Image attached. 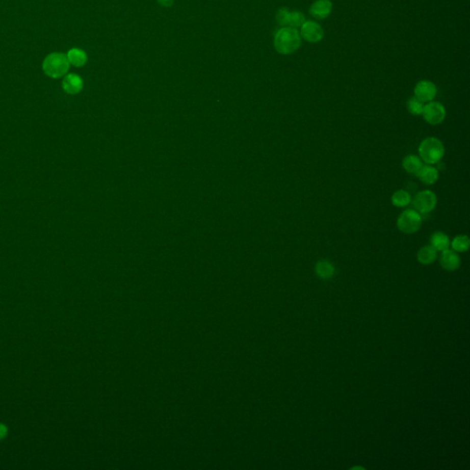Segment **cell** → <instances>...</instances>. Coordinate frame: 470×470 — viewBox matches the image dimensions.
Listing matches in <instances>:
<instances>
[{
	"mask_svg": "<svg viewBox=\"0 0 470 470\" xmlns=\"http://www.w3.org/2000/svg\"><path fill=\"white\" fill-rule=\"evenodd\" d=\"M301 36L300 32L292 27H283L277 31L274 38V46L278 54L291 55L300 49Z\"/></svg>",
	"mask_w": 470,
	"mask_h": 470,
	"instance_id": "cell-1",
	"label": "cell"
},
{
	"mask_svg": "<svg viewBox=\"0 0 470 470\" xmlns=\"http://www.w3.org/2000/svg\"><path fill=\"white\" fill-rule=\"evenodd\" d=\"M445 146L436 137H427L420 143L419 157L426 165L433 166L441 161L445 155Z\"/></svg>",
	"mask_w": 470,
	"mask_h": 470,
	"instance_id": "cell-2",
	"label": "cell"
},
{
	"mask_svg": "<svg viewBox=\"0 0 470 470\" xmlns=\"http://www.w3.org/2000/svg\"><path fill=\"white\" fill-rule=\"evenodd\" d=\"M70 67L67 56L61 53H53L42 63V70L51 79H59L66 74Z\"/></svg>",
	"mask_w": 470,
	"mask_h": 470,
	"instance_id": "cell-3",
	"label": "cell"
},
{
	"mask_svg": "<svg viewBox=\"0 0 470 470\" xmlns=\"http://www.w3.org/2000/svg\"><path fill=\"white\" fill-rule=\"evenodd\" d=\"M423 223L422 215L414 208H407L401 212L397 220V228L405 234H413L421 229Z\"/></svg>",
	"mask_w": 470,
	"mask_h": 470,
	"instance_id": "cell-4",
	"label": "cell"
},
{
	"mask_svg": "<svg viewBox=\"0 0 470 470\" xmlns=\"http://www.w3.org/2000/svg\"><path fill=\"white\" fill-rule=\"evenodd\" d=\"M416 212L420 214H428L433 212L437 205V197L434 192L429 189L420 191L411 200Z\"/></svg>",
	"mask_w": 470,
	"mask_h": 470,
	"instance_id": "cell-5",
	"label": "cell"
},
{
	"mask_svg": "<svg viewBox=\"0 0 470 470\" xmlns=\"http://www.w3.org/2000/svg\"><path fill=\"white\" fill-rule=\"evenodd\" d=\"M422 115L428 124L439 125L446 120L447 111L442 103L433 100L424 105Z\"/></svg>",
	"mask_w": 470,
	"mask_h": 470,
	"instance_id": "cell-6",
	"label": "cell"
},
{
	"mask_svg": "<svg viewBox=\"0 0 470 470\" xmlns=\"http://www.w3.org/2000/svg\"><path fill=\"white\" fill-rule=\"evenodd\" d=\"M300 34L302 39L310 43L321 42L324 37L322 26L314 20H306L300 27Z\"/></svg>",
	"mask_w": 470,
	"mask_h": 470,
	"instance_id": "cell-7",
	"label": "cell"
},
{
	"mask_svg": "<svg viewBox=\"0 0 470 470\" xmlns=\"http://www.w3.org/2000/svg\"><path fill=\"white\" fill-rule=\"evenodd\" d=\"M436 86L429 80H422L415 86L414 97L423 103L433 101L434 97H436Z\"/></svg>",
	"mask_w": 470,
	"mask_h": 470,
	"instance_id": "cell-8",
	"label": "cell"
},
{
	"mask_svg": "<svg viewBox=\"0 0 470 470\" xmlns=\"http://www.w3.org/2000/svg\"><path fill=\"white\" fill-rule=\"evenodd\" d=\"M332 3L330 0H316L309 8V14L314 19L322 20L332 13Z\"/></svg>",
	"mask_w": 470,
	"mask_h": 470,
	"instance_id": "cell-9",
	"label": "cell"
},
{
	"mask_svg": "<svg viewBox=\"0 0 470 470\" xmlns=\"http://www.w3.org/2000/svg\"><path fill=\"white\" fill-rule=\"evenodd\" d=\"M440 256V265L445 270L447 271H455L460 267L461 260L458 254L454 250L449 248L441 252Z\"/></svg>",
	"mask_w": 470,
	"mask_h": 470,
	"instance_id": "cell-10",
	"label": "cell"
},
{
	"mask_svg": "<svg viewBox=\"0 0 470 470\" xmlns=\"http://www.w3.org/2000/svg\"><path fill=\"white\" fill-rule=\"evenodd\" d=\"M62 87L65 93L69 95H76L81 92V90L83 89V79L77 74H67L65 75V79H63Z\"/></svg>",
	"mask_w": 470,
	"mask_h": 470,
	"instance_id": "cell-11",
	"label": "cell"
},
{
	"mask_svg": "<svg viewBox=\"0 0 470 470\" xmlns=\"http://www.w3.org/2000/svg\"><path fill=\"white\" fill-rule=\"evenodd\" d=\"M422 183L427 186L435 184L439 179V172L433 166L424 165L416 175Z\"/></svg>",
	"mask_w": 470,
	"mask_h": 470,
	"instance_id": "cell-12",
	"label": "cell"
},
{
	"mask_svg": "<svg viewBox=\"0 0 470 470\" xmlns=\"http://www.w3.org/2000/svg\"><path fill=\"white\" fill-rule=\"evenodd\" d=\"M430 244L433 249L436 250L437 252H442L450 247V239L447 233L442 231H435L431 235Z\"/></svg>",
	"mask_w": 470,
	"mask_h": 470,
	"instance_id": "cell-13",
	"label": "cell"
},
{
	"mask_svg": "<svg viewBox=\"0 0 470 470\" xmlns=\"http://www.w3.org/2000/svg\"><path fill=\"white\" fill-rule=\"evenodd\" d=\"M424 166V162L418 155L409 154L403 158L402 167L403 169L410 175H417L420 169Z\"/></svg>",
	"mask_w": 470,
	"mask_h": 470,
	"instance_id": "cell-14",
	"label": "cell"
},
{
	"mask_svg": "<svg viewBox=\"0 0 470 470\" xmlns=\"http://www.w3.org/2000/svg\"><path fill=\"white\" fill-rule=\"evenodd\" d=\"M437 258V251L433 249L431 245L423 246L417 253V260L424 266L433 264Z\"/></svg>",
	"mask_w": 470,
	"mask_h": 470,
	"instance_id": "cell-15",
	"label": "cell"
},
{
	"mask_svg": "<svg viewBox=\"0 0 470 470\" xmlns=\"http://www.w3.org/2000/svg\"><path fill=\"white\" fill-rule=\"evenodd\" d=\"M315 272L322 279H331L335 274V268L330 261L321 260L315 266Z\"/></svg>",
	"mask_w": 470,
	"mask_h": 470,
	"instance_id": "cell-16",
	"label": "cell"
},
{
	"mask_svg": "<svg viewBox=\"0 0 470 470\" xmlns=\"http://www.w3.org/2000/svg\"><path fill=\"white\" fill-rule=\"evenodd\" d=\"M66 56L69 61L70 65H73L75 67H82L88 62V56L86 51L79 48L71 49Z\"/></svg>",
	"mask_w": 470,
	"mask_h": 470,
	"instance_id": "cell-17",
	"label": "cell"
},
{
	"mask_svg": "<svg viewBox=\"0 0 470 470\" xmlns=\"http://www.w3.org/2000/svg\"><path fill=\"white\" fill-rule=\"evenodd\" d=\"M411 202L410 194L404 189H399L392 194L391 203L397 207H407Z\"/></svg>",
	"mask_w": 470,
	"mask_h": 470,
	"instance_id": "cell-18",
	"label": "cell"
},
{
	"mask_svg": "<svg viewBox=\"0 0 470 470\" xmlns=\"http://www.w3.org/2000/svg\"><path fill=\"white\" fill-rule=\"evenodd\" d=\"M452 250L456 253H465L469 249L470 240L467 235L459 234L450 241Z\"/></svg>",
	"mask_w": 470,
	"mask_h": 470,
	"instance_id": "cell-19",
	"label": "cell"
},
{
	"mask_svg": "<svg viewBox=\"0 0 470 470\" xmlns=\"http://www.w3.org/2000/svg\"><path fill=\"white\" fill-rule=\"evenodd\" d=\"M424 103L420 101L418 98L415 97H410L407 102V110L411 115L420 116L423 114Z\"/></svg>",
	"mask_w": 470,
	"mask_h": 470,
	"instance_id": "cell-20",
	"label": "cell"
},
{
	"mask_svg": "<svg viewBox=\"0 0 470 470\" xmlns=\"http://www.w3.org/2000/svg\"><path fill=\"white\" fill-rule=\"evenodd\" d=\"M306 21L305 16L303 13L300 11H291L290 13V19H289V27L292 28H299L301 27L302 24Z\"/></svg>",
	"mask_w": 470,
	"mask_h": 470,
	"instance_id": "cell-21",
	"label": "cell"
},
{
	"mask_svg": "<svg viewBox=\"0 0 470 470\" xmlns=\"http://www.w3.org/2000/svg\"><path fill=\"white\" fill-rule=\"evenodd\" d=\"M290 13L291 11L288 10L286 8H281L279 9L276 15V19L277 23L279 24L282 27H286L289 26V19H290Z\"/></svg>",
	"mask_w": 470,
	"mask_h": 470,
	"instance_id": "cell-22",
	"label": "cell"
},
{
	"mask_svg": "<svg viewBox=\"0 0 470 470\" xmlns=\"http://www.w3.org/2000/svg\"><path fill=\"white\" fill-rule=\"evenodd\" d=\"M157 2H158L162 7L168 8V7H171V6L173 5L174 0H157Z\"/></svg>",
	"mask_w": 470,
	"mask_h": 470,
	"instance_id": "cell-23",
	"label": "cell"
},
{
	"mask_svg": "<svg viewBox=\"0 0 470 470\" xmlns=\"http://www.w3.org/2000/svg\"><path fill=\"white\" fill-rule=\"evenodd\" d=\"M6 434H7V428L5 425L0 424V439L5 437Z\"/></svg>",
	"mask_w": 470,
	"mask_h": 470,
	"instance_id": "cell-24",
	"label": "cell"
}]
</instances>
